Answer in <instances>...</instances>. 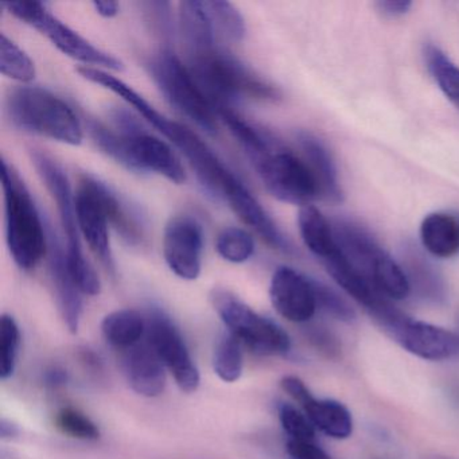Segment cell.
Here are the masks:
<instances>
[{"label":"cell","mask_w":459,"mask_h":459,"mask_svg":"<svg viewBox=\"0 0 459 459\" xmlns=\"http://www.w3.org/2000/svg\"><path fill=\"white\" fill-rule=\"evenodd\" d=\"M298 227L308 251L322 262L332 257L340 249L334 230L316 206L306 205L300 208Z\"/></svg>","instance_id":"22"},{"label":"cell","mask_w":459,"mask_h":459,"mask_svg":"<svg viewBox=\"0 0 459 459\" xmlns=\"http://www.w3.org/2000/svg\"><path fill=\"white\" fill-rule=\"evenodd\" d=\"M0 72L20 82H31L37 74L33 60L4 34L0 37Z\"/></svg>","instance_id":"30"},{"label":"cell","mask_w":459,"mask_h":459,"mask_svg":"<svg viewBox=\"0 0 459 459\" xmlns=\"http://www.w3.org/2000/svg\"><path fill=\"white\" fill-rule=\"evenodd\" d=\"M252 165L265 189L279 201L306 206L321 195L308 163L290 150L275 146Z\"/></svg>","instance_id":"9"},{"label":"cell","mask_w":459,"mask_h":459,"mask_svg":"<svg viewBox=\"0 0 459 459\" xmlns=\"http://www.w3.org/2000/svg\"><path fill=\"white\" fill-rule=\"evenodd\" d=\"M56 424L64 434L82 440H96L100 437V429L84 413L74 408H63L57 413Z\"/></svg>","instance_id":"34"},{"label":"cell","mask_w":459,"mask_h":459,"mask_svg":"<svg viewBox=\"0 0 459 459\" xmlns=\"http://www.w3.org/2000/svg\"><path fill=\"white\" fill-rule=\"evenodd\" d=\"M313 283L314 289H316V305L325 313L343 322H351L356 318V313H354L351 306L342 297H340L334 290L330 289L321 281H313Z\"/></svg>","instance_id":"36"},{"label":"cell","mask_w":459,"mask_h":459,"mask_svg":"<svg viewBox=\"0 0 459 459\" xmlns=\"http://www.w3.org/2000/svg\"><path fill=\"white\" fill-rule=\"evenodd\" d=\"M7 115L15 127L58 143L79 146L84 139L82 120L71 106L50 91L21 87L7 98Z\"/></svg>","instance_id":"2"},{"label":"cell","mask_w":459,"mask_h":459,"mask_svg":"<svg viewBox=\"0 0 459 459\" xmlns=\"http://www.w3.org/2000/svg\"><path fill=\"white\" fill-rule=\"evenodd\" d=\"M91 179H92L96 195H98L99 201H100L101 206H103L104 212L108 217L109 224L122 236L126 243L131 244V246L141 244L143 240V230H142V227L136 221L135 217L128 213L125 204L106 184L93 178V177H91Z\"/></svg>","instance_id":"25"},{"label":"cell","mask_w":459,"mask_h":459,"mask_svg":"<svg viewBox=\"0 0 459 459\" xmlns=\"http://www.w3.org/2000/svg\"><path fill=\"white\" fill-rule=\"evenodd\" d=\"M90 133L96 146L128 170L165 177L176 185L186 182L181 160L170 146L144 131H117L100 123H91Z\"/></svg>","instance_id":"3"},{"label":"cell","mask_w":459,"mask_h":459,"mask_svg":"<svg viewBox=\"0 0 459 459\" xmlns=\"http://www.w3.org/2000/svg\"><path fill=\"white\" fill-rule=\"evenodd\" d=\"M170 142L189 160L198 181L214 197L227 203L244 186L243 182L222 163L213 150L189 128L178 123Z\"/></svg>","instance_id":"11"},{"label":"cell","mask_w":459,"mask_h":459,"mask_svg":"<svg viewBox=\"0 0 459 459\" xmlns=\"http://www.w3.org/2000/svg\"><path fill=\"white\" fill-rule=\"evenodd\" d=\"M421 243L437 257L447 259L459 252V216L429 214L421 222Z\"/></svg>","instance_id":"23"},{"label":"cell","mask_w":459,"mask_h":459,"mask_svg":"<svg viewBox=\"0 0 459 459\" xmlns=\"http://www.w3.org/2000/svg\"><path fill=\"white\" fill-rule=\"evenodd\" d=\"M279 420L291 439L313 442L316 437V427L310 419L291 404H281L279 407Z\"/></svg>","instance_id":"35"},{"label":"cell","mask_w":459,"mask_h":459,"mask_svg":"<svg viewBox=\"0 0 459 459\" xmlns=\"http://www.w3.org/2000/svg\"><path fill=\"white\" fill-rule=\"evenodd\" d=\"M147 333L152 351L170 370L177 385L187 394L197 391L201 383L200 372L181 333L170 318L160 311H154L147 322Z\"/></svg>","instance_id":"12"},{"label":"cell","mask_w":459,"mask_h":459,"mask_svg":"<svg viewBox=\"0 0 459 459\" xmlns=\"http://www.w3.org/2000/svg\"><path fill=\"white\" fill-rule=\"evenodd\" d=\"M30 157L39 178L44 182L57 206L60 222L66 235V257L72 278L82 294L95 297L101 292V281L82 249L76 201L72 192L71 181L63 166L49 155L39 150H31Z\"/></svg>","instance_id":"4"},{"label":"cell","mask_w":459,"mask_h":459,"mask_svg":"<svg viewBox=\"0 0 459 459\" xmlns=\"http://www.w3.org/2000/svg\"><path fill=\"white\" fill-rule=\"evenodd\" d=\"M212 305L230 329V335L259 356H283L289 353V334L275 322L255 313L248 305L227 290L211 294Z\"/></svg>","instance_id":"7"},{"label":"cell","mask_w":459,"mask_h":459,"mask_svg":"<svg viewBox=\"0 0 459 459\" xmlns=\"http://www.w3.org/2000/svg\"><path fill=\"white\" fill-rule=\"evenodd\" d=\"M286 448L290 459H332L319 446L307 440L290 439Z\"/></svg>","instance_id":"37"},{"label":"cell","mask_w":459,"mask_h":459,"mask_svg":"<svg viewBox=\"0 0 459 459\" xmlns=\"http://www.w3.org/2000/svg\"><path fill=\"white\" fill-rule=\"evenodd\" d=\"M4 6L17 20L22 21L26 25L31 26L42 36L47 37L63 55L84 64V66L95 65L99 66V69H109L114 72H122L125 69L122 61L93 47L77 31L61 22L45 7L44 4L17 2V4H6Z\"/></svg>","instance_id":"8"},{"label":"cell","mask_w":459,"mask_h":459,"mask_svg":"<svg viewBox=\"0 0 459 459\" xmlns=\"http://www.w3.org/2000/svg\"><path fill=\"white\" fill-rule=\"evenodd\" d=\"M204 4L213 23L214 33L233 44L243 41L246 37V23L232 4L221 2V0L204 2Z\"/></svg>","instance_id":"29"},{"label":"cell","mask_w":459,"mask_h":459,"mask_svg":"<svg viewBox=\"0 0 459 459\" xmlns=\"http://www.w3.org/2000/svg\"><path fill=\"white\" fill-rule=\"evenodd\" d=\"M93 7H95L96 13L103 18L117 17L120 10L119 4H117V2H111V0H106V2H93Z\"/></svg>","instance_id":"41"},{"label":"cell","mask_w":459,"mask_h":459,"mask_svg":"<svg viewBox=\"0 0 459 459\" xmlns=\"http://www.w3.org/2000/svg\"><path fill=\"white\" fill-rule=\"evenodd\" d=\"M324 264L335 283L345 290L353 299L361 303L370 313H377L388 303L381 298L380 292L375 289L372 281L343 254L341 247L332 257L325 260Z\"/></svg>","instance_id":"19"},{"label":"cell","mask_w":459,"mask_h":459,"mask_svg":"<svg viewBox=\"0 0 459 459\" xmlns=\"http://www.w3.org/2000/svg\"><path fill=\"white\" fill-rule=\"evenodd\" d=\"M240 345L233 335H224L214 349L213 369L225 383H235L243 375L244 359Z\"/></svg>","instance_id":"31"},{"label":"cell","mask_w":459,"mask_h":459,"mask_svg":"<svg viewBox=\"0 0 459 459\" xmlns=\"http://www.w3.org/2000/svg\"><path fill=\"white\" fill-rule=\"evenodd\" d=\"M306 415L316 429L327 437L346 439L353 432V419L345 405L334 400H318L313 394L302 403Z\"/></svg>","instance_id":"24"},{"label":"cell","mask_w":459,"mask_h":459,"mask_svg":"<svg viewBox=\"0 0 459 459\" xmlns=\"http://www.w3.org/2000/svg\"><path fill=\"white\" fill-rule=\"evenodd\" d=\"M376 6L385 17L396 18L407 14L412 4L407 0H386V2H378Z\"/></svg>","instance_id":"39"},{"label":"cell","mask_w":459,"mask_h":459,"mask_svg":"<svg viewBox=\"0 0 459 459\" xmlns=\"http://www.w3.org/2000/svg\"><path fill=\"white\" fill-rule=\"evenodd\" d=\"M77 74L82 79L88 80V82H93V84L101 85V87L111 91L112 93L122 98L128 106L133 107L160 135L165 136L166 139H170L174 127H176V122H171L165 115L160 114L158 109H155L143 96L139 95L130 85L126 84L125 82L117 79V77L107 74L103 69L80 66V68H77Z\"/></svg>","instance_id":"18"},{"label":"cell","mask_w":459,"mask_h":459,"mask_svg":"<svg viewBox=\"0 0 459 459\" xmlns=\"http://www.w3.org/2000/svg\"><path fill=\"white\" fill-rule=\"evenodd\" d=\"M147 330L143 316L134 310H119L108 314L101 324V332L109 345L117 349L138 345Z\"/></svg>","instance_id":"26"},{"label":"cell","mask_w":459,"mask_h":459,"mask_svg":"<svg viewBox=\"0 0 459 459\" xmlns=\"http://www.w3.org/2000/svg\"><path fill=\"white\" fill-rule=\"evenodd\" d=\"M216 249L222 259L240 264L248 262L254 256V238L240 228H225L217 236Z\"/></svg>","instance_id":"32"},{"label":"cell","mask_w":459,"mask_h":459,"mask_svg":"<svg viewBox=\"0 0 459 459\" xmlns=\"http://www.w3.org/2000/svg\"><path fill=\"white\" fill-rule=\"evenodd\" d=\"M21 333L12 316L4 314L0 321V377L6 380L14 373L20 349Z\"/></svg>","instance_id":"33"},{"label":"cell","mask_w":459,"mask_h":459,"mask_svg":"<svg viewBox=\"0 0 459 459\" xmlns=\"http://www.w3.org/2000/svg\"><path fill=\"white\" fill-rule=\"evenodd\" d=\"M298 142L302 147L306 162L308 163L318 181L322 197L326 198L330 203H341L343 193L338 179L337 168L325 144L308 133L298 134Z\"/></svg>","instance_id":"21"},{"label":"cell","mask_w":459,"mask_h":459,"mask_svg":"<svg viewBox=\"0 0 459 459\" xmlns=\"http://www.w3.org/2000/svg\"><path fill=\"white\" fill-rule=\"evenodd\" d=\"M150 72L166 100L182 115L203 128L217 134V109L201 90L187 66L170 50H163L150 63Z\"/></svg>","instance_id":"6"},{"label":"cell","mask_w":459,"mask_h":459,"mask_svg":"<svg viewBox=\"0 0 459 459\" xmlns=\"http://www.w3.org/2000/svg\"><path fill=\"white\" fill-rule=\"evenodd\" d=\"M179 33L187 60L216 48L213 23L204 2L185 0L179 4Z\"/></svg>","instance_id":"20"},{"label":"cell","mask_w":459,"mask_h":459,"mask_svg":"<svg viewBox=\"0 0 459 459\" xmlns=\"http://www.w3.org/2000/svg\"><path fill=\"white\" fill-rule=\"evenodd\" d=\"M270 298L278 314L295 324L310 321L318 308L313 279L289 267H279L273 273Z\"/></svg>","instance_id":"15"},{"label":"cell","mask_w":459,"mask_h":459,"mask_svg":"<svg viewBox=\"0 0 459 459\" xmlns=\"http://www.w3.org/2000/svg\"><path fill=\"white\" fill-rule=\"evenodd\" d=\"M48 256H49L50 278L57 294L61 314L69 332L74 334L79 332L80 321H82V292L72 278L66 249H64L63 244L52 230H49Z\"/></svg>","instance_id":"16"},{"label":"cell","mask_w":459,"mask_h":459,"mask_svg":"<svg viewBox=\"0 0 459 459\" xmlns=\"http://www.w3.org/2000/svg\"><path fill=\"white\" fill-rule=\"evenodd\" d=\"M2 186L10 254L21 270H34L48 255L49 233L28 187L6 160L2 162Z\"/></svg>","instance_id":"1"},{"label":"cell","mask_w":459,"mask_h":459,"mask_svg":"<svg viewBox=\"0 0 459 459\" xmlns=\"http://www.w3.org/2000/svg\"><path fill=\"white\" fill-rule=\"evenodd\" d=\"M74 201H76L80 233L107 271L115 273V262L112 256L111 241H109V225L111 224L96 195L90 176L82 177L80 179Z\"/></svg>","instance_id":"14"},{"label":"cell","mask_w":459,"mask_h":459,"mask_svg":"<svg viewBox=\"0 0 459 459\" xmlns=\"http://www.w3.org/2000/svg\"><path fill=\"white\" fill-rule=\"evenodd\" d=\"M391 333L392 337L410 353L429 361H442L459 354V334L416 321L400 313L396 308H384L375 316Z\"/></svg>","instance_id":"10"},{"label":"cell","mask_w":459,"mask_h":459,"mask_svg":"<svg viewBox=\"0 0 459 459\" xmlns=\"http://www.w3.org/2000/svg\"><path fill=\"white\" fill-rule=\"evenodd\" d=\"M189 71L216 109L228 108V104L243 98L256 100L278 98L275 88L217 47L189 58Z\"/></svg>","instance_id":"5"},{"label":"cell","mask_w":459,"mask_h":459,"mask_svg":"<svg viewBox=\"0 0 459 459\" xmlns=\"http://www.w3.org/2000/svg\"><path fill=\"white\" fill-rule=\"evenodd\" d=\"M311 341L316 348L326 353L327 356H337L340 353L341 346L338 338L326 330L316 329L310 334Z\"/></svg>","instance_id":"38"},{"label":"cell","mask_w":459,"mask_h":459,"mask_svg":"<svg viewBox=\"0 0 459 459\" xmlns=\"http://www.w3.org/2000/svg\"><path fill=\"white\" fill-rule=\"evenodd\" d=\"M45 381L52 388H58V386L65 385L68 381V373L61 368H52L45 375Z\"/></svg>","instance_id":"40"},{"label":"cell","mask_w":459,"mask_h":459,"mask_svg":"<svg viewBox=\"0 0 459 459\" xmlns=\"http://www.w3.org/2000/svg\"><path fill=\"white\" fill-rule=\"evenodd\" d=\"M427 68L448 100L459 107V68L439 49L429 45L424 50Z\"/></svg>","instance_id":"28"},{"label":"cell","mask_w":459,"mask_h":459,"mask_svg":"<svg viewBox=\"0 0 459 459\" xmlns=\"http://www.w3.org/2000/svg\"><path fill=\"white\" fill-rule=\"evenodd\" d=\"M368 276L375 289L391 299H405L410 294L411 284L404 271L384 251L373 259Z\"/></svg>","instance_id":"27"},{"label":"cell","mask_w":459,"mask_h":459,"mask_svg":"<svg viewBox=\"0 0 459 459\" xmlns=\"http://www.w3.org/2000/svg\"><path fill=\"white\" fill-rule=\"evenodd\" d=\"M123 369L131 388L144 397H157L165 391V365L152 346L135 345L126 351Z\"/></svg>","instance_id":"17"},{"label":"cell","mask_w":459,"mask_h":459,"mask_svg":"<svg viewBox=\"0 0 459 459\" xmlns=\"http://www.w3.org/2000/svg\"><path fill=\"white\" fill-rule=\"evenodd\" d=\"M203 251V228L195 219L178 216L168 222L163 235V256L178 278L195 281L200 276Z\"/></svg>","instance_id":"13"}]
</instances>
